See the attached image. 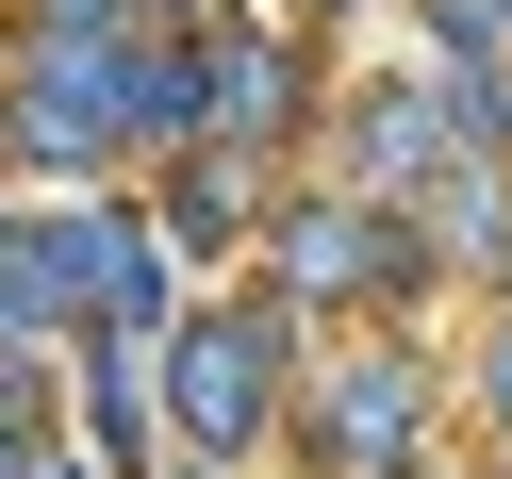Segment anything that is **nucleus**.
Here are the masks:
<instances>
[{"label":"nucleus","instance_id":"obj_1","mask_svg":"<svg viewBox=\"0 0 512 479\" xmlns=\"http://www.w3.org/2000/svg\"><path fill=\"white\" fill-rule=\"evenodd\" d=\"M248 364H265V331H199V347H182V430H199V446H248V413H265Z\"/></svg>","mask_w":512,"mask_h":479},{"label":"nucleus","instance_id":"obj_2","mask_svg":"<svg viewBox=\"0 0 512 479\" xmlns=\"http://www.w3.org/2000/svg\"><path fill=\"white\" fill-rule=\"evenodd\" d=\"M331 446H347V463H380V446H413V380H397V364H364V380L331 397Z\"/></svg>","mask_w":512,"mask_h":479},{"label":"nucleus","instance_id":"obj_3","mask_svg":"<svg viewBox=\"0 0 512 479\" xmlns=\"http://www.w3.org/2000/svg\"><path fill=\"white\" fill-rule=\"evenodd\" d=\"M364 248H380L364 215H314V232H298V281H364Z\"/></svg>","mask_w":512,"mask_h":479}]
</instances>
